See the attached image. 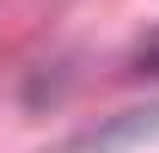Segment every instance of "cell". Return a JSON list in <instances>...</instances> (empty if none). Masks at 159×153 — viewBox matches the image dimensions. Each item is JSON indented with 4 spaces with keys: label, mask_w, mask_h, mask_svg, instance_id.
Masks as SVG:
<instances>
[{
    "label": "cell",
    "mask_w": 159,
    "mask_h": 153,
    "mask_svg": "<svg viewBox=\"0 0 159 153\" xmlns=\"http://www.w3.org/2000/svg\"><path fill=\"white\" fill-rule=\"evenodd\" d=\"M135 74H159V31H147L135 43Z\"/></svg>",
    "instance_id": "cell-1"
}]
</instances>
